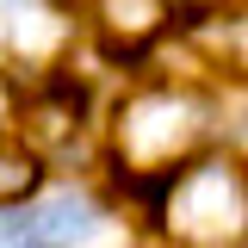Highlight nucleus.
Segmentation results:
<instances>
[{"mask_svg": "<svg viewBox=\"0 0 248 248\" xmlns=\"http://www.w3.org/2000/svg\"><path fill=\"white\" fill-rule=\"evenodd\" d=\"M168 230L199 248L236 242L248 230V174L230 161H205L192 168L174 192H168Z\"/></svg>", "mask_w": 248, "mask_h": 248, "instance_id": "obj_1", "label": "nucleus"}, {"mask_svg": "<svg viewBox=\"0 0 248 248\" xmlns=\"http://www.w3.org/2000/svg\"><path fill=\"white\" fill-rule=\"evenodd\" d=\"M199 130H205V112H199L186 93L155 87V93H137L118 112V149L130 155L137 168H168Z\"/></svg>", "mask_w": 248, "mask_h": 248, "instance_id": "obj_2", "label": "nucleus"}, {"mask_svg": "<svg viewBox=\"0 0 248 248\" xmlns=\"http://www.w3.org/2000/svg\"><path fill=\"white\" fill-rule=\"evenodd\" d=\"M87 230H93V205L75 199V192H62V199H50V205H37L25 217V236L44 242V248H68V242H81Z\"/></svg>", "mask_w": 248, "mask_h": 248, "instance_id": "obj_3", "label": "nucleus"}, {"mask_svg": "<svg viewBox=\"0 0 248 248\" xmlns=\"http://www.w3.org/2000/svg\"><path fill=\"white\" fill-rule=\"evenodd\" d=\"M161 19H168V0H106V31H112V44H143V37H155L161 31Z\"/></svg>", "mask_w": 248, "mask_h": 248, "instance_id": "obj_4", "label": "nucleus"}, {"mask_svg": "<svg viewBox=\"0 0 248 248\" xmlns=\"http://www.w3.org/2000/svg\"><path fill=\"white\" fill-rule=\"evenodd\" d=\"M62 37H68L62 13L37 6V0H19V6H13V44H19L25 56H50V50H56Z\"/></svg>", "mask_w": 248, "mask_h": 248, "instance_id": "obj_5", "label": "nucleus"}, {"mask_svg": "<svg viewBox=\"0 0 248 248\" xmlns=\"http://www.w3.org/2000/svg\"><path fill=\"white\" fill-rule=\"evenodd\" d=\"M205 50H211V56L223 62L236 81H248V6L236 13V19H223V25L205 37Z\"/></svg>", "mask_w": 248, "mask_h": 248, "instance_id": "obj_6", "label": "nucleus"}, {"mask_svg": "<svg viewBox=\"0 0 248 248\" xmlns=\"http://www.w3.org/2000/svg\"><path fill=\"white\" fill-rule=\"evenodd\" d=\"M31 186H37V155L19 143H0V205H19Z\"/></svg>", "mask_w": 248, "mask_h": 248, "instance_id": "obj_7", "label": "nucleus"}, {"mask_svg": "<svg viewBox=\"0 0 248 248\" xmlns=\"http://www.w3.org/2000/svg\"><path fill=\"white\" fill-rule=\"evenodd\" d=\"M75 106H81V99H44V106H31V130H37V143H62L68 124H75Z\"/></svg>", "mask_w": 248, "mask_h": 248, "instance_id": "obj_8", "label": "nucleus"}, {"mask_svg": "<svg viewBox=\"0 0 248 248\" xmlns=\"http://www.w3.org/2000/svg\"><path fill=\"white\" fill-rule=\"evenodd\" d=\"M6 118H13V93L0 87V124H6Z\"/></svg>", "mask_w": 248, "mask_h": 248, "instance_id": "obj_9", "label": "nucleus"}, {"mask_svg": "<svg viewBox=\"0 0 248 248\" xmlns=\"http://www.w3.org/2000/svg\"><path fill=\"white\" fill-rule=\"evenodd\" d=\"M0 248H6V236H0Z\"/></svg>", "mask_w": 248, "mask_h": 248, "instance_id": "obj_10", "label": "nucleus"}]
</instances>
